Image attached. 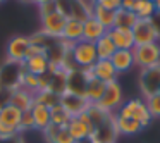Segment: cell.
Masks as SVG:
<instances>
[{
  "instance_id": "35",
  "label": "cell",
  "mask_w": 160,
  "mask_h": 143,
  "mask_svg": "<svg viewBox=\"0 0 160 143\" xmlns=\"http://www.w3.org/2000/svg\"><path fill=\"white\" fill-rule=\"evenodd\" d=\"M11 97H12V91L11 90L0 88V112H2V109H5L9 104H11Z\"/></svg>"
},
{
  "instance_id": "7",
  "label": "cell",
  "mask_w": 160,
  "mask_h": 143,
  "mask_svg": "<svg viewBox=\"0 0 160 143\" xmlns=\"http://www.w3.org/2000/svg\"><path fill=\"white\" fill-rule=\"evenodd\" d=\"M29 50H31V40L29 36L24 35H16L9 40L7 49H5V60H11V62H24L29 55Z\"/></svg>"
},
{
  "instance_id": "23",
  "label": "cell",
  "mask_w": 160,
  "mask_h": 143,
  "mask_svg": "<svg viewBox=\"0 0 160 143\" xmlns=\"http://www.w3.org/2000/svg\"><path fill=\"white\" fill-rule=\"evenodd\" d=\"M31 115H33V121H35V128L42 133L52 124V121H50V109L42 104H35V107L31 109Z\"/></svg>"
},
{
  "instance_id": "22",
  "label": "cell",
  "mask_w": 160,
  "mask_h": 143,
  "mask_svg": "<svg viewBox=\"0 0 160 143\" xmlns=\"http://www.w3.org/2000/svg\"><path fill=\"white\" fill-rule=\"evenodd\" d=\"M21 117H22V112L19 110V109H16L14 105L9 104L7 107L2 109V112H0V124L7 126V128H11V129H14V131L19 133Z\"/></svg>"
},
{
  "instance_id": "18",
  "label": "cell",
  "mask_w": 160,
  "mask_h": 143,
  "mask_svg": "<svg viewBox=\"0 0 160 143\" xmlns=\"http://www.w3.org/2000/svg\"><path fill=\"white\" fill-rule=\"evenodd\" d=\"M43 138L47 140V143H76L71 136L69 129L62 128V126H55V124H50L48 128L43 131Z\"/></svg>"
},
{
  "instance_id": "34",
  "label": "cell",
  "mask_w": 160,
  "mask_h": 143,
  "mask_svg": "<svg viewBox=\"0 0 160 143\" xmlns=\"http://www.w3.org/2000/svg\"><path fill=\"white\" fill-rule=\"evenodd\" d=\"M95 4L102 5L105 9H110V11H119L122 0H95Z\"/></svg>"
},
{
  "instance_id": "44",
  "label": "cell",
  "mask_w": 160,
  "mask_h": 143,
  "mask_svg": "<svg viewBox=\"0 0 160 143\" xmlns=\"http://www.w3.org/2000/svg\"><path fill=\"white\" fill-rule=\"evenodd\" d=\"M108 143H115V141H108Z\"/></svg>"
},
{
  "instance_id": "13",
  "label": "cell",
  "mask_w": 160,
  "mask_h": 143,
  "mask_svg": "<svg viewBox=\"0 0 160 143\" xmlns=\"http://www.w3.org/2000/svg\"><path fill=\"white\" fill-rule=\"evenodd\" d=\"M67 129H69V133H71L74 141H83V140L90 138L91 122H90V119H88L86 112L81 114L79 117H71L69 124H67Z\"/></svg>"
},
{
  "instance_id": "31",
  "label": "cell",
  "mask_w": 160,
  "mask_h": 143,
  "mask_svg": "<svg viewBox=\"0 0 160 143\" xmlns=\"http://www.w3.org/2000/svg\"><path fill=\"white\" fill-rule=\"evenodd\" d=\"M21 88H24V90H28V91H31V93L36 95V93H38V90H40V78L35 76V74L26 73L24 78H22Z\"/></svg>"
},
{
  "instance_id": "4",
  "label": "cell",
  "mask_w": 160,
  "mask_h": 143,
  "mask_svg": "<svg viewBox=\"0 0 160 143\" xmlns=\"http://www.w3.org/2000/svg\"><path fill=\"white\" fill-rule=\"evenodd\" d=\"M117 115H121V117L136 119L143 128H146V126L152 122V119H153L152 115H150L146 105H145V100H141V98H132V100L122 104V107L117 110Z\"/></svg>"
},
{
  "instance_id": "11",
  "label": "cell",
  "mask_w": 160,
  "mask_h": 143,
  "mask_svg": "<svg viewBox=\"0 0 160 143\" xmlns=\"http://www.w3.org/2000/svg\"><path fill=\"white\" fill-rule=\"evenodd\" d=\"M59 104H60V107H62L64 110L71 115V117H79V115L84 114V112L88 110V107L91 105L84 97L69 93V91H66V93L60 95V102H59Z\"/></svg>"
},
{
  "instance_id": "30",
  "label": "cell",
  "mask_w": 160,
  "mask_h": 143,
  "mask_svg": "<svg viewBox=\"0 0 160 143\" xmlns=\"http://www.w3.org/2000/svg\"><path fill=\"white\" fill-rule=\"evenodd\" d=\"M50 121H52V124H55V126L66 128V126L69 124V121H71V115L67 114L59 104V105H55V107L50 109Z\"/></svg>"
},
{
  "instance_id": "21",
  "label": "cell",
  "mask_w": 160,
  "mask_h": 143,
  "mask_svg": "<svg viewBox=\"0 0 160 143\" xmlns=\"http://www.w3.org/2000/svg\"><path fill=\"white\" fill-rule=\"evenodd\" d=\"M110 62L117 74L128 73L132 66H134V57H132V50H115V54L110 57Z\"/></svg>"
},
{
  "instance_id": "25",
  "label": "cell",
  "mask_w": 160,
  "mask_h": 143,
  "mask_svg": "<svg viewBox=\"0 0 160 143\" xmlns=\"http://www.w3.org/2000/svg\"><path fill=\"white\" fill-rule=\"evenodd\" d=\"M95 49H97V57L98 60H110V57L115 54V45L114 42L110 40V36L105 35L102 36L100 40H98L97 43H95Z\"/></svg>"
},
{
  "instance_id": "6",
  "label": "cell",
  "mask_w": 160,
  "mask_h": 143,
  "mask_svg": "<svg viewBox=\"0 0 160 143\" xmlns=\"http://www.w3.org/2000/svg\"><path fill=\"white\" fill-rule=\"evenodd\" d=\"M132 57H134V66H138L141 71L153 67L160 62V45L158 43H150V45L134 47Z\"/></svg>"
},
{
  "instance_id": "43",
  "label": "cell",
  "mask_w": 160,
  "mask_h": 143,
  "mask_svg": "<svg viewBox=\"0 0 160 143\" xmlns=\"http://www.w3.org/2000/svg\"><path fill=\"white\" fill-rule=\"evenodd\" d=\"M5 2H7V0H0V4H5Z\"/></svg>"
},
{
  "instance_id": "46",
  "label": "cell",
  "mask_w": 160,
  "mask_h": 143,
  "mask_svg": "<svg viewBox=\"0 0 160 143\" xmlns=\"http://www.w3.org/2000/svg\"><path fill=\"white\" fill-rule=\"evenodd\" d=\"M152 2H155V0H152Z\"/></svg>"
},
{
  "instance_id": "41",
  "label": "cell",
  "mask_w": 160,
  "mask_h": 143,
  "mask_svg": "<svg viewBox=\"0 0 160 143\" xmlns=\"http://www.w3.org/2000/svg\"><path fill=\"white\" fill-rule=\"evenodd\" d=\"M76 143H91V140L88 138V140H83V141H76Z\"/></svg>"
},
{
  "instance_id": "20",
  "label": "cell",
  "mask_w": 160,
  "mask_h": 143,
  "mask_svg": "<svg viewBox=\"0 0 160 143\" xmlns=\"http://www.w3.org/2000/svg\"><path fill=\"white\" fill-rule=\"evenodd\" d=\"M114 122H115V131H117V135L132 136V135H138V133L143 129V126L132 117H121V115L115 114L114 115Z\"/></svg>"
},
{
  "instance_id": "19",
  "label": "cell",
  "mask_w": 160,
  "mask_h": 143,
  "mask_svg": "<svg viewBox=\"0 0 160 143\" xmlns=\"http://www.w3.org/2000/svg\"><path fill=\"white\" fill-rule=\"evenodd\" d=\"M60 38L66 43H69V45L81 42L83 40V21H79V19H67L66 28H64Z\"/></svg>"
},
{
  "instance_id": "28",
  "label": "cell",
  "mask_w": 160,
  "mask_h": 143,
  "mask_svg": "<svg viewBox=\"0 0 160 143\" xmlns=\"http://www.w3.org/2000/svg\"><path fill=\"white\" fill-rule=\"evenodd\" d=\"M134 14L138 19H152L157 14L155 4L152 0H138V4L134 7Z\"/></svg>"
},
{
  "instance_id": "36",
  "label": "cell",
  "mask_w": 160,
  "mask_h": 143,
  "mask_svg": "<svg viewBox=\"0 0 160 143\" xmlns=\"http://www.w3.org/2000/svg\"><path fill=\"white\" fill-rule=\"evenodd\" d=\"M38 11H40V18H43V16H47V14H52V12H55V11H57L55 2H50V4L40 5V7H38Z\"/></svg>"
},
{
  "instance_id": "9",
  "label": "cell",
  "mask_w": 160,
  "mask_h": 143,
  "mask_svg": "<svg viewBox=\"0 0 160 143\" xmlns=\"http://www.w3.org/2000/svg\"><path fill=\"white\" fill-rule=\"evenodd\" d=\"M22 64H24L26 73L35 74V76H38V78L43 76V74H47L48 69H50V60L47 59L45 54H43L38 47L33 45V43H31V50H29L28 59H26Z\"/></svg>"
},
{
  "instance_id": "45",
  "label": "cell",
  "mask_w": 160,
  "mask_h": 143,
  "mask_svg": "<svg viewBox=\"0 0 160 143\" xmlns=\"http://www.w3.org/2000/svg\"><path fill=\"white\" fill-rule=\"evenodd\" d=\"M158 95H160V90H158Z\"/></svg>"
},
{
  "instance_id": "37",
  "label": "cell",
  "mask_w": 160,
  "mask_h": 143,
  "mask_svg": "<svg viewBox=\"0 0 160 143\" xmlns=\"http://www.w3.org/2000/svg\"><path fill=\"white\" fill-rule=\"evenodd\" d=\"M136 4H138V0H122L121 9H124V11H129V12H134Z\"/></svg>"
},
{
  "instance_id": "32",
  "label": "cell",
  "mask_w": 160,
  "mask_h": 143,
  "mask_svg": "<svg viewBox=\"0 0 160 143\" xmlns=\"http://www.w3.org/2000/svg\"><path fill=\"white\" fill-rule=\"evenodd\" d=\"M145 105L148 109L152 117H160V95H152V97L145 98Z\"/></svg>"
},
{
  "instance_id": "12",
  "label": "cell",
  "mask_w": 160,
  "mask_h": 143,
  "mask_svg": "<svg viewBox=\"0 0 160 143\" xmlns=\"http://www.w3.org/2000/svg\"><path fill=\"white\" fill-rule=\"evenodd\" d=\"M66 23H67V19L64 18L59 11H55V12H52V14H47L42 18V31L48 36L60 38L64 28H66Z\"/></svg>"
},
{
  "instance_id": "3",
  "label": "cell",
  "mask_w": 160,
  "mask_h": 143,
  "mask_svg": "<svg viewBox=\"0 0 160 143\" xmlns=\"http://www.w3.org/2000/svg\"><path fill=\"white\" fill-rule=\"evenodd\" d=\"M71 57H72L74 66H76V67H81V69L91 67V66H93V64L98 60L95 43L86 42V40H81V42L74 43L72 49H71Z\"/></svg>"
},
{
  "instance_id": "17",
  "label": "cell",
  "mask_w": 160,
  "mask_h": 143,
  "mask_svg": "<svg viewBox=\"0 0 160 143\" xmlns=\"http://www.w3.org/2000/svg\"><path fill=\"white\" fill-rule=\"evenodd\" d=\"M35 93L24 90V88H18L12 91L11 97V105H14L16 109H19L21 112H29L35 107Z\"/></svg>"
},
{
  "instance_id": "39",
  "label": "cell",
  "mask_w": 160,
  "mask_h": 143,
  "mask_svg": "<svg viewBox=\"0 0 160 143\" xmlns=\"http://www.w3.org/2000/svg\"><path fill=\"white\" fill-rule=\"evenodd\" d=\"M50 2H55V0H31V4H35L36 7H40V5H45V4H50Z\"/></svg>"
},
{
  "instance_id": "40",
  "label": "cell",
  "mask_w": 160,
  "mask_h": 143,
  "mask_svg": "<svg viewBox=\"0 0 160 143\" xmlns=\"http://www.w3.org/2000/svg\"><path fill=\"white\" fill-rule=\"evenodd\" d=\"M153 4H155V11H157V14H160V0H155Z\"/></svg>"
},
{
  "instance_id": "27",
  "label": "cell",
  "mask_w": 160,
  "mask_h": 143,
  "mask_svg": "<svg viewBox=\"0 0 160 143\" xmlns=\"http://www.w3.org/2000/svg\"><path fill=\"white\" fill-rule=\"evenodd\" d=\"M138 18H136L134 12L124 11V9H119L115 11V21H114V28H122V29H132V26L136 24Z\"/></svg>"
},
{
  "instance_id": "42",
  "label": "cell",
  "mask_w": 160,
  "mask_h": 143,
  "mask_svg": "<svg viewBox=\"0 0 160 143\" xmlns=\"http://www.w3.org/2000/svg\"><path fill=\"white\" fill-rule=\"evenodd\" d=\"M21 4H31V0H19Z\"/></svg>"
},
{
  "instance_id": "8",
  "label": "cell",
  "mask_w": 160,
  "mask_h": 143,
  "mask_svg": "<svg viewBox=\"0 0 160 143\" xmlns=\"http://www.w3.org/2000/svg\"><path fill=\"white\" fill-rule=\"evenodd\" d=\"M122 104H124L122 102V88L117 81H114V83H108L105 86L102 98L95 105H98L102 110L108 112V114H117V110L122 107Z\"/></svg>"
},
{
  "instance_id": "24",
  "label": "cell",
  "mask_w": 160,
  "mask_h": 143,
  "mask_svg": "<svg viewBox=\"0 0 160 143\" xmlns=\"http://www.w3.org/2000/svg\"><path fill=\"white\" fill-rule=\"evenodd\" d=\"M91 16L103 26L105 29H112L114 28V21H115V11H110V9H105L98 4H93V9H91Z\"/></svg>"
},
{
  "instance_id": "15",
  "label": "cell",
  "mask_w": 160,
  "mask_h": 143,
  "mask_svg": "<svg viewBox=\"0 0 160 143\" xmlns=\"http://www.w3.org/2000/svg\"><path fill=\"white\" fill-rule=\"evenodd\" d=\"M110 40L114 42L117 50H132L134 49V38H132L131 29H122V28H112L107 31Z\"/></svg>"
},
{
  "instance_id": "26",
  "label": "cell",
  "mask_w": 160,
  "mask_h": 143,
  "mask_svg": "<svg viewBox=\"0 0 160 143\" xmlns=\"http://www.w3.org/2000/svg\"><path fill=\"white\" fill-rule=\"evenodd\" d=\"M105 86H107L105 83L98 81L97 78H91V79L88 81L84 98H86L90 104H98V100L102 98V95H103V91H105Z\"/></svg>"
},
{
  "instance_id": "14",
  "label": "cell",
  "mask_w": 160,
  "mask_h": 143,
  "mask_svg": "<svg viewBox=\"0 0 160 143\" xmlns=\"http://www.w3.org/2000/svg\"><path fill=\"white\" fill-rule=\"evenodd\" d=\"M91 73H93V78H97L98 81H102L105 84L117 81V76H119L110 60H97L91 66Z\"/></svg>"
},
{
  "instance_id": "38",
  "label": "cell",
  "mask_w": 160,
  "mask_h": 143,
  "mask_svg": "<svg viewBox=\"0 0 160 143\" xmlns=\"http://www.w3.org/2000/svg\"><path fill=\"white\" fill-rule=\"evenodd\" d=\"M0 143H24V140H22L21 135H16V136H12V138L0 140Z\"/></svg>"
},
{
  "instance_id": "5",
  "label": "cell",
  "mask_w": 160,
  "mask_h": 143,
  "mask_svg": "<svg viewBox=\"0 0 160 143\" xmlns=\"http://www.w3.org/2000/svg\"><path fill=\"white\" fill-rule=\"evenodd\" d=\"M131 31H132V38H134V47L160 42V35L157 31V28L153 26L152 19H138Z\"/></svg>"
},
{
  "instance_id": "1",
  "label": "cell",
  "mask_w": 160,
  "mask_h": 143,
  "mask_svg": "<svg viewBox=\"0 0 160 143\" xmlns=\"http://www.w3.org/2000/svg\"><path fill=\"white\" fill-rule=\"evenodd\" d=\"M95 0H55V7L66 19L84 21L91 16Z\"/></svg>"
},
{
  "instance_id": "29",
  "label": "cell",
  "mask_w": 160,
  "mask_h": 143,
  "mask_svg": "<svg viewBox=\"0 0 160 143\" xmlns=\"http://www.w3.org/2000/svg\"><path fill=\"white\" fill-rule=\"evenodd\" d=\"M35 102H36V104L45 105V107H48V109H52V107H55V105H59L60 97H59V95H55L53 91L43 90V91H38V93L35 95Z\"/></svg>"
},
{
  "instance_id": "2",
  "label": "cell",
  "mask_w": 160,
  "mask_h": 143,
  "mask_svg": "<svg viewBox=\"0 0 160 143\" xmlns=\"http://www.w3.org/2000/svg\"><path fill=\"white\" fill-rule=\"evenodd\" d=\"M24 74H26L24 64L5 60L0 66V88H5V90H11V91L21 88Z\"/></svg>"
},
{
  "instance_id": "33",
  "label": "cell",
  "mask_w": 160,
  "mask_h": 143,
  "mask_svg": "<svg viewBox=\"0 0 160 143\" xmlns=\"http://www.w3.org/2000/svg\"><path fill=\"white\" fill-rule=\"evenodd\" d=\"M35 128V121H33V115H31V110L29 112H22V117H21V124H19V135L26 131H33Z\"/></svg>"
},
{
  "instance_id": "10",
  "label": "cell",
  "mask_w": 160,
  "mask_h": 143,
  "mask_svg": "<svg viewBox=\"0 0 160 143\" xmlns=\"http://www.w3.org/2000/svg\"><path fill=\"white\" fill-rule=\"evenodd\" d=\"M139 90H141L143 97H152L157 95L160 90V62L153 67L141 71L139 74Z\"/></svg>"
},
{
  "instance_id": "16",
  "label": "cell",
  "mask_w": 160,
  "mask_h": 143,
  "mask_svg": "<svg viewBox=\"0 0 160 143\" xmlns=\"http://www.w3.org/2000/svg\"><path fill=\"white\" fill-rule=\"evenodd\" d=\"M105 35H107V29H105L93 16H90V18H86L83 21V40L97 43L98 40Z\"/></svg>"
}]
</instances>
